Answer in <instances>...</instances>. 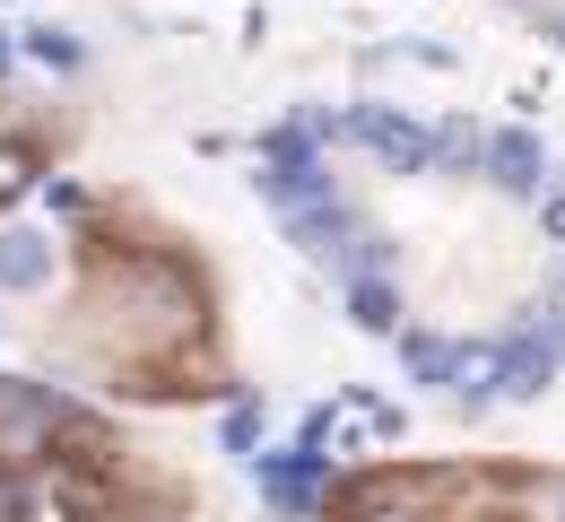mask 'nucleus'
<instances>
[{"label":"nucleus","mask_w":565,"mask_h":522,"mask_svg":"<svg viewBox=\"0 0 565 522\" xmlns=\"http://www.w3.org/2000/svg\"><path fill=\"white\" fill-rule=\"evenodd\" d=\"M340 131H349L356 149H374L383 166H392V174H418V166H435V140H426L418 122H401L392 105H356Z\"/></svg>","instance_id":"obj_1"},{"label":"nucleus","mask_w":565,"mask_h":522,"mask_svg":"<svg viewBox=\"0 0 565 522\" xmlns=\"http://www.w3.org/2000/svg\"><path fill=\"white\" fill-rule=\"evenodd\" d=\"M444 358H452V340H426V331L401 340V366L418 374V383H444Z\"/></svg>","instance_id":"obj_10"},{"label":"nucleus","mask_w":565,"mask_h":522,"mask_svg":"<svg viewBox=\"0 0 565 522\" xmlns=\"http://www.w3.org/2000/svg\"><path fill=\"white\" fill-rule=\"evenodd\" d=\"M365 522H418V514H365Z\"/></svg>","instance_id":"obj_19"},{"label":"nucleus","mask_w":565,"mask_h":522,"mask_svg":"<svg viewBox=\"0 0 565 522\" xmlns=\"http://www.w3.org/2000/svg\"><path fill=\"white\" fill-rule=\"evenodd\" d=\"M44 270H53L44 235H0V288H44Z\"/></svg>","instance_id":"obj_6"},{"label":"nucleus","mask_w":565,"mask_h":522,"mask_svg":"<svg viewBox=\"0 0 565 522\" xmlns=\"http://www.w3.org/2000/svg\"><path fill=\"white\" fill-rule=\"evenodd\" d=\"M349 322H356V331H392V322H401V297H392L383 279H365V270H356V288H349Z\"/></svg>","instance_id":"obj_8"},{"label":"nucleus","mask_w":565,"mask_h":522,"mask_svg":"<svg viewBox=\"0 0 565 522\" xmlns=\"http://www.w3.org/2000/svg\"><path fill=\"white\" fill-rule=\"evenodd\" d=\"M26 183H35V149H0V210H9Z\"/></svg>","instance_id":"obj_12"},{"label":"nucleus","mask_w":565,"mask_h":522,"mask_svg":"<svg viewBox=\"0 0 565 522\" xmlns=\"http://www.w3.org/2000/svg\"><path fill=\"white\" fill-rule=\"evenodd\" d=\"M548 235H557V244H565V192H557V201H548Z\"/></svg>","instance_id":"obj_16"},{"label":"nucleus","mask_w":565,"mask_h":522,"mask_svg":"<svg viewBox=\"0 0 565 522\" xmlns=\"http://www.w3.org/2000/svg\"><path fill=\"white\" fill-rule=\"evenodd\" d=\"M287 244H305V253H340V244H349V219L331 210V192H322V201H296V210H287Z\"/></svg>","instance_id":"obj_5"},{"label":"nucleus","mask_w":565,"mask_h":522,"mask_svg":"<svg viewBox=\"0 0 565 522\" xmlns=\"http://www.w3.org/2000/svg\"><path fill=\"white\" fill-rule=\"evenodd\" d=\"M26 522H71V514H62V505H35V514H26Z\"/></svg>","instance_id":"obj_17"},{"label":"nucleus","mask_w":565,"mask_h":522,"mask_svg":"<svg viewBox=\"0 0 565 522\" xmlns=\"http://www.w3.org/2000/svg\"><path fill=\"white\" fill-rule=\"evenodd\" d=\"M548 383H557V349L540 340V313H531V322L504 340V374H495V392H513V401H540Z\"/></svg>","instance_id":"obj_2"},{"label":"nucleus","mask_w":565,"mask_h":522,"mask_svg":"<svg viewBox=\"0 0 565 522\" xmlns=\"http://www.w3.org/2000/svg\"><path fill=\"white\" fill-rule=\"evenodd\" d=\"M35 53H44L53 71H71V62H78V44H71V35H62V26H35Z\"/></svg>","instance_id":"obj_13"},{"label":"nucleus","mask_w":565,"mask_h":522,"mask_svg":"<svg viewBox=\"0 0 565 522\" xmlns=\"http://www.w3.org/2000/svg\"><path fill=\"white\" fill-rule=\"evenodd\" d=\"M495 374H504V340H470V349H452V358H444V383H452L461 401H488Z\"/></svg>","instance_id":"obj_4"},{"label":"nucleus","mask_w":565,"mask_h":522,"mask_svg":"<svg viewBox=\"0 0 565 522\" xmlns=\"http://www.w3.org/2000/svg\"><path fill=\"white\" fill-rule=\"evenodd\" d=\"M313 488H322V461H313V452L270 461V497H279V505H313Z\"/></svg>","instance_id":"obj_9"},{"label":"nucleus","mask_w":565,"mask_h":522,"mask_svg":"<svg viewBox=\"0 0 565 522\" xmlns=\"http://www.w3.org/2000/svg\"><path fill=\"white\" fill-rule=\"evenodd\" d=\"M0 522H18V497H0Z\"/></svg>","instance_id":"obj_18"},{"label":"nucleus","mask_w":565,"mask_h":522,"mask_svg":"<svg viewBox=\"0 0 565 522\" xmlns=\"http://www.w3.org/2000/svg\"><path fill=\"white\" fill-rule=\"evenodd\" d=\"M226 445H235V452L262 445V409H235V418H226Z\"/></svg>","instance_id":"obj_14"},{"label":"nucleus","mask_w":565,"mask_h":522,"mask_svg":"<svg viewBox=\"0 0 565 522\" xmlns=\"http://www.w3.org/2000/svg\"><path fill=\"white\" fill-rule=\"evenodd\" d=\"M356 418H365L374 436H401V409H392V401H356Z\"/></svg>","instance_id":"obj_15"},{"label":"nucleus","mask_w":565,"mask_h":522,"mask_svg":"<svg viewBox=\"0 0 565 522\" xmlns=\"http://www.w3.org/2000/svg\"><path fill=\"white\" fill-rule=\"evenodd\" d=\"M540 140L531 131H495L488 140V183H504V192H540Z\"/></svg>","instance_id":"obj_3"},{"label":"nucleus","mask_w":565,"mask_h":522,"mask_svg":"<svg viewBox=\"0 0 565 522\" xmlns=\"http://www.w3.org/2000/svg\"><path fill=\"white\" fill-rule=\"evenodd\" d=\"M479 157H488V140H479L470 122H444V131H435V166H479Z\"/></svg>","instance_id":"obj_11"},{"label":"nucleus","mask_w":565,"mask_h":522,"mask_svg":"<svg viewBox=\"0 0 565 522\" xmlns=\"http://www.w3.org/2000/svg\"><path fill=\"white\" fill-rule=\"evenodd\" d=\"M262 192L279 201V210H296V201H322L331 183H322V157H296V166H270L262 174Z\"/></svg>","instance_id":"obj_7"},{"label":"nucleus","mask_w":565,"mask_h":522,"mask_svg":"<svg viewBox=\"0 0 565 522\" xmlns=\"http://www.w3.org/2000/svg\"><path fill=\"white\" fill-rule=\"evenodd\" d=\"M557 44H565V18H557Z\"/></svg>","instance_id":"obj_20"}]
</instances>
